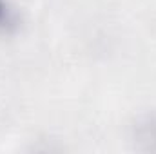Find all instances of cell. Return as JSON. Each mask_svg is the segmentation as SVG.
Here are the masks:
<instances>
[{"mask_svg":"<svg viewBox=\"0 0 156 154\" xmlns=\"http://www.w3.org/2000/svg\"><path fill=\"white\" fill-rule=\"evenodd\" d=\"M131 142L136 151L156 152V111L140 114L131 125Z\"/></svg>","mask_w":156,"mask_h":154,"instance_id":"cell-1","label":"cell"},{"mask_svg":"<svg viewBox=\"0 0 156 154\" xmlns=\"http://www.w3.org/2000/svg\"><path fill=\"white\" fill-rule=\"evenodd\" d=\"M22 26V16L9 0H0V35L11 37Z\"/></svg>","mask_w":156,"mask_h":154,"instance_id":"cell-2","label":"cell"}]
</instances>
